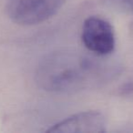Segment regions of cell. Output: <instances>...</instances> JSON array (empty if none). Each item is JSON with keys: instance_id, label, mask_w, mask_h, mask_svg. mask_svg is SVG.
Here are the masks:
<instances>
[{"instance_id": "obj_1", "label": "cell", "mask_w": 133, "mask_h": 133, "mask_svg": "<svg viewBox=\"0 0 133 133\" xmlns=\"http://www.w3.org/2000/svg\"><path fill=\"white\" fill-rule=\"evenodd\" d=\"M96 70L92 59L70 48L48 54L41 60L36 81L44 90L54 93H74L87 88Z\"/></svg>"}, {"instance_id": "obj_2", "label": "cell", "mask_w": 133, "mask_h": 133, "mask_svg": "<svg viewBox=\"0 0 133 133\" xmlns=\"http://www.w3.org/2000/svg\"><path fill=\"white\" fill-rule=\"evenodd\" d=\"M65 0H8L6 13L14 23L34 26L52 17Z\"/></svg>"}, {"instance_id": "obj_3", "label": "cell", "mask_w": 133, "mask_h": 133, "mask_svg": "<svg viewBox=\"0 0 133 133\" xmlns=\"http://www.w3.org/2000/svg\"><path fill=\"white\" fill-rule=\"evenodd\" d=\"M81 40L89 52L99 57L111 54L116 46L112 25L99 17H89L84 21Z\"/></svg>"}, {"instance_id": "obj_4", "label": "cell", "mask_w": 133, "mask_h": 133, "mask_svg": "<svg viewBox=\"0 0 133 133\" xmlns=\"http://www.w3.org/2000/svg\"><path fill=\"white\" fill-rule=\"evenodd\" d=\"M106 118L101 112L89 110L76 113L53 125L50 133H102L106 131Z\"/></svg>"}, {"instance_id": "obj_5", "label": "cell", "mask_w": 133, "mask_h": 133, "mask_svg": "<svg viewBox=\"0 0 133 133\" xmlns=\"http://www.w3.org/2000/svg\"><path fill=\"white\" fill-rule=\"evenodd\" d=\"M120 1L124 5H126L128 8H129L130 9L133 10V0H120Z\"/></svg>"}]
</instances>
